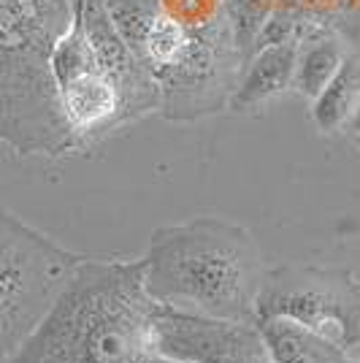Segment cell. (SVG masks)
I'll return each instance as SVG.
<instances>
[{
  "mask_svg": "<svg viewBox=\"0 0 360 363\" xmlns=\"http://www.w3.org/2000/svg\"><path fill=\"white\" fill-rule=\"evenodd\" d=\"M160 303L144 288L138 260L81 263L57 301L9 363H152Z\"/></svg>",
  "mask_w": 360,
  "mask_h": 363,
  "instance_id": "obj_1",
  "label": "cell"
},
{
  "mask_svg": "<svg viewBox=\"0 0 360 363\" xmlns=\"http://www.w3.org/2000/svg\"><path fill=\"white\" fill-rule=\"evenodd\" d=\"M141 266L154 303L227 323H255L269 272L252 230L214 214L157 228Z\"/></svg>",
  "mask_w": 360,
  "mask_h": 363,
  "instance_id": "obj_2",
  "label": "cell"
},
{
  "mask_svg": "<svg viewBox=\"0 0 360 363\" xmlns=\"http://www.w3.org/2000/svg\"><path fill=\"white\" fill-rule=\"evenodd\" d=\"M76 3L0 0V144L19 157L81 152L52 76V52L74 25Z\"/></svg>",
  "mask_w": 360,
  "mask_h": 363,
  "instance_id": "obj_3",
  "label": "cell"
},
{
  "mask_svg": "<svg viewBox=\"0 0 360 363\" xmlns=\"http://www.w3.org/2000/svg\"><path fill=\"white\" fill-rule=\"evenodd\" d=\"M106 6L157 84V114L171 122H196L225 111L244 68L227 19L193 30L171 19L157 0H106Z\"/></svg>",
  "mask_w": 360,
  "mask_h": 363,
  "instance_id": "obj_4",
  "label": "cell"
},
{
  "mask_svg": "<svg viewBox=\"0 0 360 363\" xmlns=\"http://www.w3.org/2000/svg\"><path fill=\"white\" fill-rule=\"evenodd\" d=\"M81 257L0 206V363L38 328Z\"/></svg>",
  "mask_w": 360,
  "mask_h": 363,
  "instance_id": "obj_5",
  "label": "cell"
},
{
  "mask_svg": "<svg viewBox=\"0 0 360 363\" xmlns=\"http://www.w3.org/2000/svg\"><path fill=\"white\" fill-rule=\"evenodd\" d=\"M260 318L296 320L360 358V282L347 269H271L257 296Z\"/></svg>",
  "mask_w": 360,
  "mask_h": 363,
  "instance_id": "obj_6",
  "label": "cell"
},
{
  "mask_svg": "<svg viewBox=\"0 0 360 363\" xmlns=\"http://www.w3.org/2000/svg\"><path fill=\"white\" fill-rule=\"evenodd\" d=\"M157 352L193 363H271L255 323H227L160 306Z\"/></svg>",
  "mask_w": 360,
  "mask_h": 363,
  "instance_id": "obj_7",
  "label": "cell"
},
{
  "mask_svg": "<svg viewBox=\"0 0 360 363\" xmlns=\"http://www.w3.org/2000/svg\"><path fill=\"white\" fill-rule=\"evenodd\" d=\"M76 19H79V28L95 55V62L120 87L130 122L160 111L157 84L150 76V71L141 65V60L133 55L128 41L122 38V33L117 30L106 0H79Z\"/></svg>",
  "mask_w": 360,
  "mask_h": 363,
  "instance_id": "obj_8",
  "label": "cell"
},
{
  "mask_svg": "<svg viewBox=\"0 0 360 363\" xmlns=\"http://www.w3.org/2000/svg\"><path fill=\"white\" fill-rule=\"evenodd\" d=\"M296 46L279 44L257 49L249 60L244 62L236 90L227 101L230 111H255L269 106L279 95L293 90V74H296Z\"/></svg>",
  "mask_w": 360,
  "mask_h": 363,
  "instance_id": "obj_9",
  "label": "cell"
},
{
  "mask_svg": "<svg viewBox=\"0 0 360 363\" xmlns=\"http://www.w3.org/2000/svg\"><path fill=\"white\" fill-rule=\"evenodd\" d=\"M352 49L344 41L342 30L333 22H309L303 19L298 46H296V74L293 90L306 101H315Z\"/></svg>",
  "mask_w": 360,
  "mask_h": 363,
  "instance_id": "obj_10",
  "label": "cell"
},
{
  "mask_svg": "<svg viewBox=\"0 0 360 363\" xmlns=\"http://www.w3.org/2000/svg\"><path fill=\"white\" fill-rule=\"evenodd\" d=\"M255 325L271 363H360L358 355L322 339L296 320L260 318Z\"/></svg>",
  "mask_w": 360,
  "mask_h": 363,
  "instance_id": "obj_11",
  "label": "cell"
},
{
  "mask_svg": "<svg viewBox=\"0 0 360 363\" xmlns=\"http://www.w3.org/2000/svg\"><path fill=\"white\" fill-rule=\"evenodd\" d=\"M360 101V55L349 52L342 62L339 74L322 87V92L312 101V122L320 133H339L344 130L349 114Z\"/></svg>",
  "mask_w": 360,
  "mask_h": 363,
  "instance_id": "obj_12",
  "label": "cell"
},
{
  "mask_svg": "<svg viewBox=\"0 0 360 363\" xmlns=\"http://www.w3.org/2000/svg\"><path fill=\"white\" fill-rule=\"evenodd\" d=\"M279 9V0H225V19L233 44L239 49L241 62H247L255 52V41L266 19Z\"/></svg>",
  "mask_w": 360,
  "mask_h": 363,
  "instance_id": "obj_13",
  "label": "cell"
},
{
  "mask_svg": "<svg viewBox=\"0 0 360 363\" xmlns=\"http://www.w3.org/2000/svg\"><path fill=\"white\" fill-rule=\"evenodd\" d=\"M160 9L184 28H209L225 19V0H157Z\"/></svg>",
  "mask_w": 360,
  "mask_h": 363,
  "instance_id": "obj_14",
  "label": "cell"
},
{
  "mask_svg": "<svg viewBox=\"0 0 360 363\" xmlns=\"http://www.w3.org/2000/svg\"><path fill=\"white\" fill-rule=\"evenodd\" d=\"M344 133H347V136H352L360 144V101H358V106H355V111L349 114V120H347Z\"/></svg>",
  "mask_w": 360,
  "mask_h": 363,
  "instance_id": "obj_15",
  "label": "cell"
},
{
  "mask_svg": "<svg viewBox=\"0 0 360 363\" xmlns=\"http://www.w3.org/2000/svg\"><path fill=\"white\" fill-rule=\"evenodd\" d=\"M152 363H193V361H179V358H165V355H157Z\"/></svg>",
  "mask_w": 360,
  "mask_h": 363,
  "instance_id": "obj_16",
  "label": "cell"
},
{
  "mask_svg": "<svg viewBox=\"0 0 360 363\" xmlns=\"http://www.w3.org/2000/svg\"><path fill=\"white\" fill-rule=\"evenodd\" d=\"M355 14H358V16H360V6H358V11H355ZM349 16H352V14H349Z\"/></svg>",
  "mask_w": 360,
  "mask_h": 363,
  "instance_id": "obj_17",
  "label": "cell"
}]
</instances>
